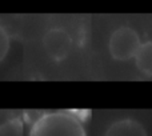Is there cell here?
<instances>
[{
    "mask_svg": "<svg viewBox=\"0 0 152 136\" xmlns=\"http://www.w3.org/2000/svg\"><path fill=\"white\" fill-rule=\"evenodd\" d=\"M29 136H87V131L77 115L55 111L37 116L31 124Z\"/></svg>",
    "mask_w": 152,
    "mask_h": 136,
    "instance_id": "obj_1",
    "label": "cell"
},
{
    "mask_svg": "<svg viewBox=\"0 0 152 136\" xmlns=\"http://www.w3.org/2000/svg\"><path fill=\"white\" fill-rule=\"evenodd\" d=\"M140 45L142 40L136 29L121 26L111 34L108 40V52L113 60L128 61L135 59Z\"/></svg>",
    "mask_w": 152,
    "mask_h": 136,
    "instance_id": "obj_2",
    "label": "cell"
},
{
    "mask_svg": "<svg viewBox=\"0 0 152 136\" xmlns=\"http://www.w3.org/2000/svg\"><path fill=\"white\" fill-rule=\"evenodd\" d=\"M72 37L64 28L55 27L45 32L43 37V47L47 55L55 61H63L72 51Z\"/></svg>",
    "mask_w": 152,
    "mask_h": 136,
    "instance_id": "obj_3",
    "label": "cell"
},
{
    "mask_svg": "<svg viewBox=\"0 0 152 136\" xmlns=\"http://www.w3.org/2000/svg\"><path fill=\"white\" fill-rule=\"evenodd\" d=\"M104 136H148L145 127L136 119H119L108 126Z\"/></svg>",
    "mask_w": 152,
    "mask_h": 136,
    "instance_id": "obj_4",
    "label": "cell"
},
{
    "mask_svg": "<svg viewBox=\"0 0 152 136\" xmlns=\"http://www.w3.org/2000/svg\"><path fill=\"white\" fill-rule=\"evenodd\" d=\"M134 60L142 75L152 78V40L142 43Z\"/></svg>",
    "mask_w": 152,
    "mask_h": 136,
    "instance_id": "obj_5",
    "label": "cell"
},
{
    "mask_svg": "<svg viewBox=\"0 0 152 136\" xmlns=\"http://www.w3.org/2000/svg\"><path fill=\"white\" fill-rule=\"evenodd\" d=\"M0 136H23V126L18 119L0 124Z\"/></svg>",
    "mask_w": 152,
    "mask_h": 136,
    "instance_id": "obj_6",
    "label": "cell"
},
{
    "mask_svg": "<svg viewBox=\"0 0 152 136\" xmlns=\"http://www.w3.org/2000/svg\"><path fill=\"white\" fill-rule=\"evenodd\" d=\"M11 47V39L10 35H8L7 29L0 24V61H3L7 56L8 51Z\"/></svg>",
    "mask_w": 152,
    "mask_h": 136,
    "instance_id": "obj_7",
    "label": "cell"
}]
</instances>
